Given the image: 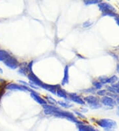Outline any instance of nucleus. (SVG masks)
<instances>
[{
	"label": "nucleus",
	"instance_id": "7ed1b4c3",
	"mask_svg": "<svg viewBox=\"0 0 119 131\" xmlns=\"http://www.w3.org/2000/svg\"><path fill=\"white\" fill-rule=\"evenodd\" d=\"M99 9L102 12V16L110 13H116V9L112 5L106 2H101L98 4Z\"/></svg>",
	"mask_w": 119,
	"mask_h": 131
},
{
	"label": "nucleus",
	"instance_id": "4be33fe9",
	"mask_svg": "<svg viewBox=\"0 0 119 131\" xmlns=\"http://www.w3.org/2000/svg\"><path fill=\"white\" fill-rule=\"evenodd\" d=\"M111 86L114 88L115 89V91H116V94L119 95V83H116V84H113Z\"/></svg>",
	"mask_w": 119,
	"mask_h": 131
},
{
	"label": "nucleus",
	"instance_id": "9b49d317",
	"mask_svg": "<svg viewBox=\"0 0 119 131\" xmlns=\"http://www.w3.org/2000/svg\"><path fill=\"white\" fill-rule=\"evenodd\" d=\"M60 88V85H50L45 83L42 87V89L46 90V91H48L52 94L56 95V91Z\"/></svg>",
	"mask_w": 119,
	"mask_h": 131
},
{
	"label": "nucleus",
	"instance_id": "20e7f679",
	"mask_svg": "<svg viewBox=\"0 0 119 131\" xmlns=\"http://www.w3.org/2000/svg\"><path fill=\"white\" fill-rule=\"evenodd\" d=\"M83 100H84L85 102H86L88 105H89V107H90L91 109H97L101 107V104L99 103V99H98V97H95V96H87V97H84V99H83Z\"/></svg>",
	"mask_w": 119,
	"mask_h": 131
},
{
	"label": "nucleus",
	"instance_id": "a211bd4d",
	"mask_svg": "<svg viewBox=\"0 0 119 131\" xmlns=\"http://www.w3.org/2000/svg\"><path fill=\"white\" fill-rule=\"evenodd\" d=\"M101 2V1H100V0H85L83 3H84L85 5H91V4H99Z\"/></svg>",
	"mask_w": 119,
	"mask_h": 131
},
{
	"label": "nucleus",
	"instance_id": "5701e85b",
	"mask_svg": "<svg viewBox=\"0 0 119 131\" xmlns=\"http://www.w3.org/2000/svg\"><path fill=\"white\" fill-rule=\"evenodd\" d=\"M97 93L99 96H104L105 94H106V90H99Z\"/></svg>",
	"mask_w": 119,
	"mask_h": 131
},
{
	"label": "nucleus",
	"instance_id": "423d86ee",
	"mask_svg": "<svg viewBox=\"0 0 119 131\" xmlns=\"http://www.w3.org/2000/svg\"><path fill=\"white\" fill-rule=\"evenodd\" d=\"M4 64L8 68H11V70H15L17 68L19 67V63L18 62L17 59L16 58L13 57L12 56H10L9 57L7 58L4 62H3Z\"/></svg>",
	"mask_w": 119,
	"mask_h": 131
},
{
	"label": "nucleus",
	"instance_id": "0eeeda50",
	"mask_svg": "<svg viewBox=\"0 0 119 131\" xmlns=\"http://www.w3.org/2000/svg\"><path fill=\"white\" fill-rule=\"evenodd\" d=\"M28 79L30 81V83H33L35 85L37 86L38 88H42L43 85L45 84L44 82H42L41 80L38 78L37 75L34 74L33 72H29V75H28Z\"/></svg>",
	"mask_w": 119,
	"mask_h": 131
},
{
	"label": "nucleus",
	"instance_id": "a878e982",
	"mask_svg": "<svg viewBox=\"0 0 119 131\" xmlns=\"http://www.w3.org/2000/svg\"><path fill=\"white\" fill-rule=\"evenodd\" d=\"M75 113H76L77 115H78V116H79V117H81V118H85V117L84 115H83L82 114L80 113H78V112H77V111H75Z\"/></svg>",
	"mask_w": 119,
	"mask_h": 131
},
{
	"label": "nucleus",
	"instance_id": "c85d7f7f",
	"mask_svg": "<svg viewBox=\"0 0 119 131\" xmlns=\"http://www.w3.org/2000/svg\"><path fill=\"white\" fill-rule=\"evenodd\" d=\"M3 70L0 68V74H3Z\"/></svg>",
	"mask_w": 119,
	"mask_h": 131
},
{
	"label": "nucleus",
	"instance_id": "aec40b11",
	"mask_svg": "<svg viewBox=\"0 0 119 131\" xmlns=\"http://www.w3.org/2000/svg\"><path fill=\"white\" fill-rule=\"evenodd\" d=\"M57 103L58 105L61 106V107H66V108H68V107H70L71 105L69 104L68 103L65 102V101H58L57 102Z\"/></svg>",
	"mask_w": 119,
	"mask_h": 131
},
{
	"label": "nucleus",
	"instance_id": "c756f323",
	"mask_svg": "<svg viewBox=\"0 0 119 131\" xmlns=\"http://www.w3.org/2000/svg\"><path fill=\"white\" fill-rule=\"evenodd\" d=\"M116 70H117V72L119 73V65L117 66V68H116Z\"/></svg>",
	"mask_w": 119,
	"mask_h": 131
},
{
	"label": "nucleus",
	"instance_id": "f03ea898",
	"mask_svg": "<svg viewBox=\"0 0 119 131\" xmlns=\"http://www.w3.org/2000/svg\"><path fill=\"white\" fill-rule=\"evenodd\" d=\"M97 123L105 131H115V129L117 128L116 121L109 118H101L97 121Z\"/></svg>",
	"mask_w": 119,
	"mask_h": 131
},
{
	"label": "nucleus",
	"instance_id": "f8f14e48",
	"mask_svg": "<svg viewBox=\"0 0 119 131\" xmlns=\"http://www.w3.org/2000/svg\"><path fill=\"white\" fill-rule=\"evenodd\" d=\"M77 127H78L79 131H99L94 126H91V125H84V124L77 125Z\"/></svg>",
	"mask_w": 119,
	"mask_h": 131
},
{
	"label": "nucleus",
	"instance_id": "393cba45",
	"mask_svg": "<svg viewBox=\"0 0 119 131\" xmlns=\"http://www.w3.org/2000/svg\"><path fill=\"white\" fill-rule=\"evenodd\" d=\"M114 20L116 21V23H117L118 25L119 26V15L118 14H116L114 17Z\"/></svg>",
	"mask_w": 119,
	"mask_h": 131
},
{
	"label": "nucleus",
	"instance_id": "39448f33",
	"mask_svg": "<svg viewBox=\"0 0 119 131\" xmlns=\"http://www.w3.org/2000/svg\"><path fill=\"white\" fill-rule=\"evenodd\" d=\"M5 89L9 90H12V91H31V89L29 88V87L23 85H19L17 84V83H11L9 84L6 85L5 86Z\"/></svg>",
	"mask_w": 119,
	"mask_h": 131
},
{
	"label": "nucleus",
	"instance_id": "b1692460",
	"mask_svg": "<svg viewBox=\"0 0 119 131\" xmlns=\"http://www.w3.org/2000/svg\"><path fill=\"white\" fill-rule=\"evenodd\" d=\"M91 25H92V23L90 22V21H86V22H85L83 24V27L85 28L89 27Z\"/></svg>",
	"mask_w": 119,
	"mask_h": 131
},
{
	"label": "nucleus",
	"instance_id": "412c9836",
	"mask_svg": "<svg viewBox=\"0 0 119 131\" xmlns=\"http://www.w3.org/2000/svg\"><path fill=\"white\" fill-rule=\"evenodd\" d=\"M46 98H47L48 101H50V104H52V105H55V104H57V101H56L54 98L50 97V96H48Z\"/></svg>",
	"mask_w": 119,
	"mask_h": 131
},
{
	"label": "nucleus",
	"instance_id": "cd10ccee",
	"mask_svg": "<svg viewBox=\"0 0 119 131\" xmlns=\"http://www.w3.org/2000/svg\"><path fill=\"white\" fill-rule=\"evenodd\" d=\"M116 114L118 116H119V106L117 107V111H116Z\"/></svg>",
	"mask_w": 119,
	"mask_h": 131
},
{
	"label": "nucleus",
	"instance_id": "f3484780",
	"mask_svg": "<svg viewBox=\"0 0 119 131\" xmlns=\"http://www.w3.org/2000/svg\"><path fill=\"white\" fill-rule=\"evenodd\" d=\"M19 73H20V74H23V75H25V74H27V72L29 71V70H28V67L27 66H25V65H23V64H21V65H19Z\"/></svg>",
	"mask_w": 119,
	"mask_h": 131
},
{
	"label": "nucleus",
	"instance_id": "ddd939ff",
	"mask_svg": "<svg viewBox=\"0 0 119 131\" xmlns=\"http://www.w3.org/2000/svg\"><path fill=\"white\" fill-rule=\"evenodd\" d=\"M69 66H66L64 68V75L62 81V85H65L69 83Z\"/></svg>",
	"mask_w": 119,
	"mask_h": 131
},
{
	"label": "nucleus",
	"instance_id": "9d476101",
	"mask_svg": "<svg viewBox=\"0 0 119 131\" xmlns=\"http://www.w3.org/2000/svg\"><path fill=\"white\" fill-rule=\"evenodd\" d=\"M30 97H31L36 102H37L38 104H40V105H46V104H47V102L45 101V99H43L37 92H35V91H33V90L30 91Z\"/></svg>",
	"mask_w": 119,
	"mask_h": 131
},
{
	"label": "nucleus",
	"instance_id": "6ab92c4d",
	"mask_svg": "<svg viewBox=\"0 0 119 131\" xmlns=\"http://www.w3.org/2000/svg\"><path fill=\"white\" fill-rule=\"evenodd\" d=\"M93 85L96 90H100L103 87V84L99 81H95V82H93Z\"/></svg>",
	"mask_w": 119,
	"mask_h": 131
},
{
	"label": "nucleus",
	"instance_id": "dca6fc26",
	"mask_svg": "<svg viewBox=\"0 0 119 131\" xmlns=\"http://www.w3.org/2000/svg\"><path fill=\"white\" fill-rule=\"evenodd\" d=\"M5 81L4 80L3 82L0 83V102L2 100V97L3 96L4 93H5Z\"/></svg>",
	"mask_w": 119,
	"mask_h": 131
},
{
	"label": "nucleus",
	"instance_id": "4468645a",
	"mask_svg": "<svg viewBox=\"0 0 119 131\" xmlns=\"http://www.w3.org/2000/svg\"><path fill=\"white\" fill-rule=\"evenodd\" d=\"M56 95H57V96L58 97H59L63 98V99H68L67 92L64 90L62 89L61 88H60L58 90H57V91H56Z\"/></svg>",
	"mask_w": 119,
	"mask_h": 131
},
{
	"label": "nucleus",
	"instance_id": "2eb2a0df",
	"mask_svg": "<svg viewBox=\"0 0 119 131\" xmlns=\"http://www.w3.org/2000/svg\"><path fill=\"white\" fill-rule=\"evenodd\" d=\"M11 55L5 50L0 49V62H4Z\"/></svg>",
	"mask_w": 119,
	"mask_h": 131
},
{
	"label": "nucleus",
	"instance_id": "f257e3e1",
	"mask_svg": "<svg viewBox=\"0 0 119 131\" xmlns=\"http://www.w3.org/2000/svg\"><path fill=\"white\" fill-rule=\"evenodd\" d=\"M52 115H53V116L56 117H58V118H66V119L72 122V123H76L77 125L83 124V123L79 121L78 118L75 117L73 113H71L70 112H68V111H63L61 110L60 109L54 111V113H53Z\"/></svg>",
	"mask_w": 119,
	"mask_h": 131
},
{
	"label": "nucleus",
	"instance_id": "1a4fd4ad",
	"mask_svg": "<svg viewBox=\"0 0 119 131\" xmlns=\"http://www.w3.org/2000/svg\"><path fill=\"white\" fill-rule=\"evenodd\" d=\"M68 97L70 99V101H73V102L79 104V105H84L85 104V102L84 101V100L82 99V98L80 97L79 95H78L76 93H68Z\"/></svg>",
	"mask_w": 119,
	"mask_h": 131
},
{
	"label": "nucleus",
	"instance_id": "bb28decb",
	"mask_svg": "<svg viewBox=\"0 0 119 131\" xmlns=\"http://www.w3.org/2000/svg\"><path fill=\"white\" fill-rule=\"evenodd\" d=\"M115 101H116V103L119 104V95H118L117 97H116L115 98Z\"/></svg>",
	"mask_w": 119,
	"mask_h": 131
},
{
	"label": "nucleus",
	"instance_id": "6e6552de",
	"mask_svg": "<svg viewBox=\"0 0 119 131\" xmlns=\"http://www.w3.org/2000/svg\"><path fill=\"white\" fill-rule=\"evenodd\" d=\"M101 102L102 103L103 105L111 108V109L114 108V107L116 105V102L115 99L109 96H103L101 99Z\"/></svg>",
	"mask_w": 119,
	"mask_h": 131
}]
</instances>
